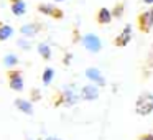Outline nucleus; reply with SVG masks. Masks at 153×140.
Listing matches in <instances>:
<instances>
[{"instance_id":"nucleus-1","label":"nucleus","mask_w":153,"mask_h":140,"mask_svg":"<svg viewBox=\"0 0 153 140\" xmlns=\"http://www.w3.org/2000/svg\"><path fill=\"white\" fill-rule=\"evenodd\" d=\"M135 114L140 117H148L153 114V94L148 91H143L138 94L135 101Z\"/></svg>"},{"instance_id":"nucleus-2","label":"nucleus","mask_w":153,"mask_h":140,"mask_svg":"<svg viewBox=\"0 0 153 140\" xmlns=\"http://www.w3.org/2000/svg\"><path fill=\"white\" fill-rule=\"evenodd\" d=\"M81 43H82L84 50L91 54H97L102 51V41L96 33H84L81 38Z\"/></svg>"},{"instance_id":"nucleus-3","label":"nucleus","mask_w":153,"mask_h":140,"mask_svg":"<svg viewBox=\"0 0 153 140\" xmlns=\"http://www.w3.org/2000/svg\"><path fill=\"white\" fill-rule=\"evenodd\" d=\"M137 27L142 33H150L153 28V7H148L146 10L140 12L137 17Z\"/></svg>"},{"instance_id":"nucleus-4","label":"nucleus","mask_w":153,"mask_h":140,"mask_svg":"<svg viewBox=\"0 0 153 140\" xmlns=\"http://www.w3.org/2000/svg\"><path fill=\"white\" fill-rule=\"evenodd\" d=\"M133 40V25L127 23L125 27L120 30V33L114 38V46L117 48H125L130 45V41Z\"/></svg>"},{"instance_id":"nucleus-5","label":"nucleus","mask_w":153,"mask_h":140,"mask_svg":"<svg viewBox=\"0 0 153 140\" xmlns=\"http://www.w3.org/2000/svg\"><path fill=\"white\" fill-rule=\"evenodd\" d=\"M84 74H86V79H89L91 83L96 84V86H99V87H105L107 86V79H105V76L102 74V71H100L99 68L89 66L86 71H84Z\"/></svg>"},{"instance_id":"nucleus-6","label":"nucleus","mask_w":153,"mask_h":140,"mask_svg":"<svg viewBox=\"0 0 153 140\" xmlns=\"http://www.w3.org/2000/svg\"><path fill=\"white\" fill-rule=\"evenodd\" d=\"M79 96H81V101H86V102H92V101H97L100 96L99 92V86L96 84H86L79 89Z\"/></svg>"},{"instance_id":"nucleus-7","label":"nucleus","mask_w":153,"mask_h":140,"mask_svg":"<svg viewBox=\"0 0 153 140\" xmlns=\"http://www.w3.org/2000/svg\"><path fill=\"white\" fill-rule=\"evenodd\" d=\"M77 101H81V96H79V92L74 89V86L64 87L63 92H61V102L66 104V106H76Z\"/></svg>"},{"instance_id":"nucleus-8","label":"nucleus","mask_w":153,"mask_h":140,"mask_svg":"<svg viewBox=\"0 0 153 140\" xmlns=\"http://www.w3.org/2000/svg\"><path fill=\"white\" fill-rule=\"evenodd\" d=\"M114 20V15H112V10L107 7H100L96 13V22L99 25H109L110 22Z\"/></svg>"},{"instance_id":"nucleus-9","label":"nucleus","mask_w":153,"mask_h":140,"mask_svg":"<svg viewBox=\"0 0 153 140\" xmlns=\"http://www.w3.org/2000/svg\"><path fill=\"white\" fill-rule=\"evenodd\" d=\"M38 10L46 13V15H50V17H53V18H58V20H61V18L64 17L63 10H61V8H56L51 4H41L40 7H38Z\"/></svg>"},{"instance_id":"nucleus-10","label":"nucleus","mask_w":153,"mask_h":140,"mask_svg":"<svg viewBox=\"0 0 153 140\" xmlns=\"http://www.w3.org/2000/svg\"><path fill=\"white\" fill-rule=\"evenodd\" d=\"M15 106H17V109H18V110H22V112L27 114V115H31V114H33V106H31L30 101L17 99V101H15Z\"/></svg>"},{"instance_id":"nucleus-11","label":"nucleus","mask_w":153,"mask_h":140,"mask_svg":"<svg viewBox=\"0 0 153 140\" xmlns=\"http://www.w3.org/2000/svg\"><path fill=\"white\" fill-rule=\"evenodd\" d=\"M40 30H41V25H36V23H28V25H23L20 28V31L25 36H35Z\"/></svg>"},{"instance_id":"nucleus-12","label":"nucleus","mask_w":153,"mask_h":140,"mask_svg":"<svg viewBox=\"0 0 153 140\" xmlns=\"http://www.w3.org/2000/svg\"><path fill=\"white\" fill-rule=\"evenodd\" d=\"M12 12H13L17 17H22V15L27 12V4L23 0H13L12 2Z\"/></svg>"},{"instance_id":"nucleus-13","label":"nucleus","mask_w":153,"mask_h":140,"mask_svg":"<svg viewBox=\"0 0 153 140\" xmlns=\"http://www.w3.org/2000/svg\"><path fill=\"white\" fill-rule=\"evenodd\" d=\"M38 53H40V56L43 58V60H46V61H50L51 60V48H50V45L48 43H40L38 45Z\"/></svg>"},{"instance_id":"nucleus-14","label":"nucleus","mask_w":153,"mask_h":140,"mask_svg":"<svg viewBox=\"0 0 153 140\" xmlns=\"http://www.w3.org/2000/svg\"><path fill=\"white\" fill-rule=\"evenodd\" d=\"M10 87H12V89H15V91H22V89H23V79H22V76H20L18 73L12 76V79H10Z\"/></svg>"},{"instance_id":"nucleus-15","label":"nucleus","mask_w":153,"mask_h":140,"mask_svg":"<svg viewBox=\"0 0 153 140\" xmlns=\"http://www.w3.org/2000/svg\"><path fill=\"white\" fill-rule=\"evenodd\" d=\"M53 77H54V69H53V68H46V69L43 71V76H41L43 84H45V86H50L51 81H53Z\"/></svg>"},{"instance_id":"nucleus-16","label":"nucleus","mask_w":153,"mask_h":140,"mask_svg":"<svg viewBox=\"0 0 153 140\" xmlns=\"http://www.w3.org/2000/svg\"><path fill=\"white\" fill-rule=\"evenodd\" d=\"M110 10H112L114 18H120L123 15V10H125V4H123V2H117V4L114 5V8H110Z\"/></svg>"},{"instance_id":"nucleus-17","label":"nucleus","mask_w":153,"mask_h":140,"mask_svg":"<svg viewBox=\"0 0 153 140\" xmlns=\"http://www.w3.org/2000/svg\"><path fill=\"white\" fill-rule=\"evenodd\" d=\"M12 35H13V30H12V27H8V25L0 27V40H2V41H5L7 38H10Z\"/></svg>"},{"instance_id":"nucleus-18","label":"nucleus","mask_w":153,"mask_h":140,"mask_svg":"<svg viewBox=\"0 0 153 140\" xmlns=\"http://www.w3.org/2000/svg\"><path fill=\"white\" fill-rule=\"evenodd\" d=\"M17 63H18V58L15 56V54H7V56L4 58V64H5V66H8V68L17 66Z\"/></svg>"},{"instance_id":"nucleus-19","label":"nucleus","mask_w":153,"mask_h":140,"mask_svg":"<svg viewBox=\"0 0 153 140\" xmlns=\"http://www.w3.org/2000/svg\"><path fill=\"white\" fill-rule=\"evenodd\" d=\"M17 45H18L20 48H23V50H30V48H31V43H30L28 40H23V38H22V40H18Z\"/></svg>"},{"instance_id":"nucleus-20","label":"nucleus","mask_w":153,"mask_h":140,"mask_svg":"<svg viewBox=\"0 0 153 140\" xmlns=\"http://www.w3.org/2000/svg\"><path fill=\"white\" fill-rule=\"evenodd\" d=\"M137 140H153V133H142Z\"/></svg>"},{"instance_id":"nucleus-21","label":"nucleus","mask_w":153,"mask_h":140,"mask_svg":"<svg viewBox=\"0 0 153 140\" xmlns=\"http://www.w3.org/2000/svg\"><path fill=\"white\" fill-rule=\"evenodd\" d=\"M142 4L146 7H153V0H142Z\"/></svg>"},{"instance_id":"nucleus-22","label":"nucleus","mask_w":153,"mask_h":140,"mask_svg":"<svg viewBox=\"0 0 153 140\" xmlns=\"http://www.w3.org/2000/svg\"><path fill=\"white\" fill-rule=\"evenodd\" d=\"M46 140H63V139H59V137H48Z\"/></svg>"},{"instance_id":"nucleus-23","label":"nucleus","mask_w":153,"mask_h":140,"mask_svg":"<svg viewBox=\"0 0 153 140\" xmlns=\"http://www.w3.org/2000/svg\"><path fill=\"white\" fill-rule=\"evenodd\" d=\"M54 2H64V0H54Z\"/></svg>"}]
</instances>
